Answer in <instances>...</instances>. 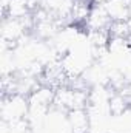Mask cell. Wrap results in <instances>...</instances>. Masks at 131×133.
<instances>
[{"label": "cell", "mask_w": 131, "mask_h": 133, "mask_svg": "<svg viewBox=\"0 0 131 133\" xmlns=\"http://www.w3.org/2000/svg\"><path fill=\"white\" fill-rule=\"evenodd\" d=\"M30 111V102L28 96L19 95V93H9L3 96L2 104V121L3 122H20L26 121Z\"/></svg>", "instance_id": "1"}]
</instances>
